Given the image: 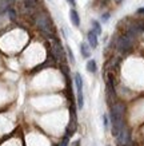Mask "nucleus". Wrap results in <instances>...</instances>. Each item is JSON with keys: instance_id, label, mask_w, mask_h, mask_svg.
I'll return each instance as SVG.
<instances>
[{"instance_id": "f257e3e1", "label": "nucleus", "mask_w": 144, "mask_h": 146, "mask_svg": "<svg viewBox=\"0 0 144 146\" xmlns=\"http://www.w3.org/2000/svg\"><path fill=\"white\" fill-rule=\"evenodd\" d=\"M30 20H31V23H32V26L40 32V35L44 36L47 40L57 36L56 28H55V24H53V22H52V18H51V15L48 13L47 9H44V7L40 8L39 11H36V12L31 16Z\"/></svg>"}, {"instance_id": "f03ea898", "label": "nucleus", "mask_w": 144, "mask_h": 146, "mask_svg": "<svg viewBox=\"0 0 144 146\" xmlns=\"http://www.w3.org/2000/svg\"><path fill=\"white\" fill-rule=\"evenodd\" d=\"M135 40L131 36L126 35V34H115L111 39V43L108 44L107 50L108 51H112V54L119 55V56H127L128 54H131L135 48Z\"/></svg>"}, {"instance_id": "7ed1b4c3", "label": "nucleus", "mask_w": 144, "mask_h": 146, "mask_svg": "<svg viewBox=\"0 0 144 146\" xmlns=\"http://www.w3.org/2000/svg\"><path fill=\"white\" fill-rule=\"evenodd\" d=\"M49 46H48V55L52 58L53 60L60 64V63H66L67 62V52H66V47H63L60 39L55 36L52 39H48Z\"/></svg>"}, {"instance_id": "20e7f679", "label": "nucleus", "mask_w": 144, "mask_h": 146, "mask_svg": "<svg viewBox=\"0 0 144 146\" xmlns=\"http://www.w3.org/2000/svg\"><path fill=\"white\" fill-rule=\"evenodd\" d=\"M75 86H76V105L79 109L84 107V97H83V78L80 72H75L74 75Z\"/></svg>"}, {"instance_id": "39448f33", "label": "nucleus", "mask_w": 144, "mask_h": 146, "mask_svg": "<svg viewBox=\"0 0 144 146\" xmlns=\"http://www.w3.org/2000/svg\"><path fill=\"white\" fill-rule=\"evenodd\" d=\"M87 43L89 44V47H91L92 50L97 48V46H99V39H97V35H96L95 31L89 30V31L87 32Z\"/></svg>"}, {"instance_id": "423d86ee", "label": "nucleus", "mask_w": 144, "mask_h": 146, "mask_svg": "<svg viewBox=\"0 0 144 146\" xmlns=\"http://www.w3.org/2000/svg\"><path fill=\"white\" fill-rule=\"evenodd\" d=\"M79 48H80V54H82V56L84 59H89L91 58V47H89L87 42H82Z\"/></svg>"}, {"instance_id": "0eeeda50", "label": "nucleus", "mask_w": 144, "mask_h": 146, "mask_svg": "<svg viewBox=\"0 0 144 146\" xmlns=\"http://www.w3.org/2000/svg\"><path fill=\"white\" fill-rule=\"evenodd\" d=\"M5 15L8 16V19H9V22H11V23H16V22H18L19 12H18V8H16L15 5H11V7L7 9V13H5Z\"/></svg>"}, {"instance_id": "6e6552de", "label": "nucleus", "mask_w": 144, "mask_h": 146, "mask_svg": "<svg viewBox=\"0 0 144 146\" xmlns=\"http://www.w3.org/2000/svg\"><path fill=\"white\" fill-rule=\"evenodd\" d=\"M70 20H71V23H72L75 27L80 26V16H79V12L75 8L70 9Z\"/></svg>"}, {"instance_id": "1a4fd4ad", "label": "nucleus", "mask_w": 144, "mask_h": 146, "mask_svg": "<svg viewBox=\"0 0 144 146\" xmlns=\"http://www.w3.org/2000/svg\"><path fill=\"white\" fill-rule=\"evenodd\" d=\"M85 68H87L88 72H92V74H95L96 71H97V63H96L95 59H88L87 64H85Z\"/></svg>"}, {"instance_id": "9d476101", "label": "nucleus", "mask_w": 144, "mask_h": 146, "mask_svg": "<svg viewBox=\"0 0 144 146\" xmlns=\"http://www.w3.org/2000/svg\"><path fill=\"white\" fill-rule=\"evenodd\" d=\"M91 26H92V31H95L97 36L103 34V28H101V23L100 22H97V20H92Z\"/></svg>"}, {"instance_id": "9b49d317", "label": "nucleus", "mask_w": 144, "mask_h": 146, "mask_svg": "<svg viewBox=\"0 0 144 146\" xmlns=\"http://www.w3.org/2000/svg\"><path fill=\"white\" fill-rule=\"evenodd\" d=\"M66 52H67V59L71 62V64L74 66L75 63H76V59H75V55L72 52V50L70 48V46H66Z\"/></svg>"}, {"instance_id": "f8f14e48", "label": "nucleus", "mask_w": 144, "mask_h": 146, "mask_svg": "<svg viewBox=\"0 0 144 146\" xmlns=\"http://www.w3.org/2000/svg\"><path fill=\"white\" fill-rule=\"evenodd\" d=\"M70 135H67V134H64V137L61 138V141L57 143L56 146H70Z\"/></svg>"}, {"instance_id": "ddd939ff", "label": "nucleus", "mask_w": 144, "mask_h": 146, "mask_svg": "<svg viewBox=\"0 0 144 146\" xmlns=\"http://www.w3.org/2000/svg\"><path fill=\"white\" fill-rule=\"evenodd\" d=\"M109 18H111V13L109 12H103L100 15V22L101 23H107L109 20Z\"/></svg>"}, {"instance_id": "4468645a", "label": "nucleus", "mask_w": 144, "mask_h": 146, "mask_svg": "<svg viewBox=\"0 0 144 146\" xmlns=\"http://www.w3.org/2000/svg\"><path fill=\"white\" fill-rule=\"evenodd\" d=\"M103 125H104L105 129L109 127V117L107 114H103Z\"/></svg>"}, {"instance_id": "2eb2a0df", "label": "nucleus", "mask_w": 144, "mask_h": 146, "mask_svg": "<svg viewBox=\"0 0 144 146\" xmlns=\"http://www.w3.org/2000/svg\"><path fill=\"white\" fill-rule=\"evenodd\" d=\"M136 13L140 15V16H144V7H140V8L136 9Z\"/></svg>"}, {"instance_id": "dca6fc26", "label": "nucleus", "mask_w": 144, "mask_h": 146, "mask_svg": "<svg viewBox=\"0 0 144 146\" xmlns=\"http://www.w3.org/2000/svg\"><path fill=\"white\" fill-rule=\"evenodd\" d=\"M80 143H82V139H76V141L71 142V146H82Z\"/></svg>"}, {"instance_id": "f3484780", "label": "nucleus", "mask_w": 144, "mask_h": 146, "mask_svg": "<svg viewBox=\"0 0 144 146\" xmlns=\"http://www.w3.org/2000/svg\"><path fill=\"white\" fill-rule=\"evenodd\" d=\"M124 1V0H111V3H114V4H116V5H120Z\"/></svg>"}, {"instance_id": "a211bd4d", "label": "nucleus", "mask_w": 144, "mask_h": 146, "mask_svg": "<svg viewBox=\"0 0 144 146\" xmlns=\"http://www.w3.org/2000/svg\"><path fill=\"white\" fill-rule=\"evenodd\" d=\"M68 1V4L72 5V8H75V5H76V0H67Z\"/></svg>"}, {"instance_id": "6ab92c4d", "label": "nucleus", "mask_w": 144, "mask_h": 146, "mask_svg": "<svg viewBox=\"0 0 144 146\" xmlns=\"http://www.w3.org/2000/svg\"><path fill=\"white\" fill-rule=\"evenodd\" d=\"M107 146H111V145H107Z\"/></svg>"}]
</instances>
